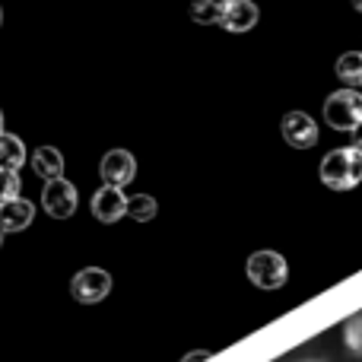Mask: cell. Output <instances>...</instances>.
<instances>
[{
	"mask_svg": "<svg viewBox=\"0 0 362 362\" xmlns=\"http://www.w3.org/2000/svg\"><path fill=\"white\" fill-rule=\"evenodd\" d=\"M353 6H356V10L362 13V0H353Z\"/></svg>",
	"mask_w": 362,
	"mask_h": 362,
	"instance_id": "cell-20",
	"label": "cell"
},
{
	"mask_svg": "<svg viewBox=\"0 0 362 362\" xmlns=\"http://www.w3.org/2000/svg\"><path fill=\"white\" fill-rule=\"evenodd\" d=\"M289 276L286 257L276 255V251H255L248 257V280L257 289H280Z\"/></svg>",
	"mask_w": 362,
	"mask_h": 362,
	"instance_id": "cell-3",
	"label": "cell"
},
{
	"mask_svg": "<svg viewBox=\"0 0 362 362\" xmlns=\"http://www.w3.org/2000/svg\"><path fill=\"white\" fill-rule=\"evenodd\" d=\"M0 23H4V13H0Z\"/></svg>",
	"mask_w": 362,
	"mask_h": 362,
	"instance_id": "cell-23",
	"label": "cell"
},
{
	"mask_svg": "<svg viewBox=\"0 0 362 362\" xmlns=\"http://www.w3.org/2000/svg\"><path fill=\"white\" fill-rule=\"evenodd\" d=\"M127 213H131L137 223H150L156 216V200L150 194H137V197H127Z\"/></svg>",
	"mask_w": 362,
	"mask_h": 362,
	"instance_id": "cell-15",
	"label": "cell"
},
{
	"mask_svg": "<svg viewBox=\"0 0 362 362\" xmlns=\"http://www.w3.org/2000/svg\"><path fill=\"white\" fill-rule=\"evenodd\" d=\"M191 19L200 25H219V19H223V4H219V0H194Z\"/></svg>",
	"mask_w": 362,
	"mask_h": 362,
	"instance_id": "cell-14",
	"label": "cell"
},
{
	"mask_svg": "<svg viewBox=\"0 0 362 362\" xmlns=\"http://www.w3.org/2000/svg\"><path fill=\"white\" fill-rule=\"evenodd\" d=\"M32 169H35V175L45 178V181L61 178V172H64V156L54 150V146H42V150H35V156H32Z\"/></svg>",
	"mask_w": 362,
	"mask_h": 362,
	"instance_id": "cell-11",
	"label": "cell"
},
{
	"mask_svg": "<svg viewBox=\"0 0 362 362\" xmlns=\"http://www.w3.org/2000/svg\"><path fill=\"white\" fill-rule=\"evenodd\" d=\"M70 293H74L76 302H86V305L102 302L108 293H112V276H108L105 270H99V267H86V270H80V274L74 276Z\"/></svg>",
	"mask_w": 362,
	"mask_h": 362,
	"instance_id": "cell-4",
	"label": "cell"
},
{
	"mask_svg": "<svg viewBox=\"0 0 362 362\" xmlns=\"http://www.w3.org/2000/svg\"><path fill=\"white\" fill-rule=\"evenodd\" d=\"M257 23V6L251 0H223V25L226 32H248Z\"/></svg>",
	"mask_w": 362,
	"mask_h": 362,
	"instance_id": "cell-9",
	"label": "cell"
},
{
	"mask_svg": "<svg viewBox=\"0 0 362 362\" xmlns=\"http://www.w3.org/2000/svg\"><path fill=\"white\" fill-rule=\"evenodd\" d=\"M353 137H356V144H353V146H359V150H362V124L353 131Z\"/></svg>",
	"mask_w": 362,
	"mask_h": 362,
	"instance_id": "cell-19",
	"label": "cell"
},
{
	"mask_svg": "<svg viewBox=\"0 0 362 362\" xmlns=\"http://www.w3.org/2000/svg\"><path fill=\"white\" fill-rule=\"evenodd\" d=\"M210 359V353L206 350H200V353H191V356H185V362H206Z\"/></svg>",
	"mask_w": 362,
	"mask_h": 362,
	"instance_id": "cell-18",
	"label": "cell"
},
{
	"mask_svg": "<svg viewBox=\"0 0 362 362\" xmlns=\"http://www.w3.org/2000/svg\"><path fill=\"white\" fill-rule=\"evenodd\" d=\"M337 76L340 83H346V89H356L362 93V54L359 51H350L337 61Z\"/></svg>",
	"mask_w": 362,
	"mask_h": 362,
	"instance_id": "cell-12",
	"label": "cell"
},
{
	"mask_svg": "<svg viewBox=\"0 0 362 362\" xmlns=\"http://www.w3.org/2000/svg\"><path fill=\"white\" fill-rule=\"evenodd\" d=\"M321 181L331 191H353L362 181V150L359 146H340L331 150L321 163Z\"/></svg>",
	"mask_w": 362,
	"mask_h": 362,
	"instance_id": "cell-1",
	"label": "cell"
},
{
	"mask_svg": "<svg viewBox=\"0 0 362 362\" xmlns=\"http://www.w3.org/2000/svg\"><path fill=\"white\" fill-rule=\"evenodd\" d=\"M25 159V146L13 134H0V169H19Z\"/></svg>",
	"mask_w": 362,
	"mask_h": 362,
	"instance_id": "cell-13",
	"label": "cell"
},
{
	"mask_svg": "<svg viewBox=\"0 0 362 362\" xmlns=\"http://www.w3.org/2000/svg\"><path fill=\"white\" fill-rule=\"evenodd\" d=\"M19 175L16 169H0V200H10V197H19Z\"/></svg>",
	"mask_w": 362,
	"mask_h": 362,
	"instance_id": "cell-17",
	"label": "cell"
},
{
	"mask_svg": "<svg viewBox=\"0 0 362 362\" xmlns=\"http://www.w3.org/2000/svg\"><path fill=\"white\" fill-rule=\"evenodd\" d=\"M0 242H4V229H0Z\"/></svg>",
	"mask_w": 362,
	"mask_h": 362,
	"instance_id": "cell-22",
	"label": "cell"
},
{
	"mask_svg": "<svg viewBox=\"0 0 362 362\" xmlns=\"http://www.w3.org/2000/svg\"><path fill=\"white\" fill-rule=\"evenodd\" d=\"M283 140L296 150H312L318 144V124L305 112H289L283 118Z\"/></svg>",
	"mask_w": 362,
	"mask_h": 362,
	"instance_id": "cell-6",
	"label": "cell"
},
{
	"mask_svg": "<svg viewBox=\"0 0 362 362\" xmlns=\"http://www.w3.org/2000/svg\"><path fill=\"white\" fill-rule=\"evenodd\" d=\"M127 213V197L121 187H99V191L93 194V216L99 219V223H115V219H121Z\"/></svg>",
	"mask_w": 362,
	"mask_h": 362,
	"instance_id": "cell-8",
	"label": "cell"
},
{
	"mask_svg": "<svg viewBox=\"0 0 362 362\" xmlns=\"http://www.w3.org/2000/svg\"><path fill=\"white\" fill-rule=\"evenodd\" d=\"M344 344L353 356L362 359V315H353V318L344 325Z\"/></svg>",
	"mask_w": 362,
	"mask_h": 362,
	"instance_id": "cell-16",
	"label": "cell"
},
{
	"mask_svg": "<svg viewBox=\"0 0 362 362\" xmlns=\"http://www.w3.org/2000/svg\"><path fill=\"white\" fill-rule=\"evenodd\" d=\"M325 118L337 131H356L362 124V93L356 89H340V93L327 95L325 102Z\"/></svg>",
	"mask_w": 362,
	"mask_h": 362,
	"instance_id": "cell-2",
	"label": "cell"
},
{
	"mask_svg": "<svg viewBox=\"0 0 362 362\" xmlns=\"http://www.w3.org/2000/svg\"><path fill=\"white\" fill-rule=\"evenodd\" d=\"M0 134H4V112H0Z\"/></svg>",
	"mask_w": 362,
	"mask_h": 362,
	"instance_id": "cell-21",
	"label": "cell"
},
{
	"mask_svg": "<svg viewBox=\"0 0 362 362\" xmlns=\"http://www.w3.org/2000/svg\"><path fill=\"white\" fill-rule=\"evenodd\" d=\"M42 206L48 210V216L54 219H67L76 210V187L64 178H51L42 191Z\"/></svg>",
	"mask_w": 362,
	"mask_h": 362,
	"instance_id": "cell-5",
	"label": "cell"
},
{
	"mask_svg": "<svg viewBox=\"0 0 362 362\" xmlns=\"http://www.w3.org/2000/svg\"><path fill=\"white\" fill-rule=\"evenodd\" d=\"M35 216V206L25 197H10L0 200V229L4 232H23Z\"/></svg>",
	"mask_w": 362,
	"mask_h": 362,
	"instance_id": "cell-10",
	"label": "cell"
},
{
	"mask_svg": "<svg viewBox=\"0 0 362 362\" xmlns=\"http://www.w3.org/2000/svg\"><path fill=\"white\" fill-rule=\"evenodd\" d=\"M134 175H137V163L127 150H112L105 159H102V181L112 187H124L131 185Z\"/></svg>",
	"mask_w": 362,
	"mask_h": 362,
	"instance_id": "cell-7",
	"label": "cell"
}]
</instances>
